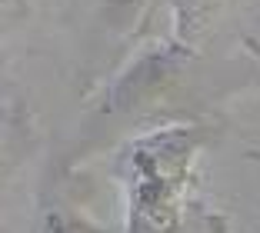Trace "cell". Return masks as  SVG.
I'll return each mask as SVG.
<instances>
[{"label":"cell","instance_id":"cell-4","mask_svg":"<svg viewBox=\"0 0 260 233\" xmlns=\"http://www.w3.org/2000/svg\"><path fill=\"white\" fill-rule=\"evenodd\" d=\"M150 0H104V20L117 34H134L144 23Z\"/></svg>","mask_w":260,"mask_h":233},{"label":"cell","instance_id":"cell-2","mask_svg":"<svg viewBox=\"0 0 260 233\" xmlns=\"http://www.w3.org/2000/svg\"><path fill=\"white\" fill-rule=\"evenodd\" d=\"M40 233H117L107 223L93 220L90 213L70 196L54 193L40 210Z\"/></svg>","mask_w":260,"mask_h":233},{"label":"cell","instance_id":"cell-3","mask_svg":"<svg viewBox=\"0 0 260 233\" xmlns=\"http://www.w3.org/2000/svg\"><path fill=\"white\" fill-rule=\"evenodd\" d=\"M174 7V23H177V40L187 47L197 44V37L204 34V27L210 23V17L227 4V0H167Z\"/></svg>","mask_w":260,"mask_h":233},{"label":"cell","instance_id":"cell-5","mask_svg":"<svg viewBox=\"0 0 260 233\" xmlns=\"http://www.w3.org/2000/svg\"><path fill=\"white\" fill-rule=\"evenodd\" d=\"M244 47L253 53V60H257V67H260V40H257V37H247V40H244Z\"/></svg>","mask_w":260,"mask_h":233},{"label":"cell","instance_id":"cell-1","mask_svg":"<svg viewBox=\"0 0 260 233\" xmlns=\"http://www.w3.org/2000/svg\"><path fill=\"white\" fill-rule=\"evenodd\" d=\"M214 140L204 123H170L144 130L117 157L127 223L123 233H227V217L217 213L197 190V157Z\"/></svg>","mask_w":260,"mask_h":233},{"label":"cell","instance_id":"cell-6","mask_svg":"<svg viewBox=\"0 0 260 233\" xmlns=\"http://www.w3.org/2000/svg\"><path fill=\"white\" fill-rule=\"evenodd\" d=\"M247 160H250V163H257V167H260V150H247Z\"/></svg>","mask_w":260,"mask_h":233}]
</instances>
